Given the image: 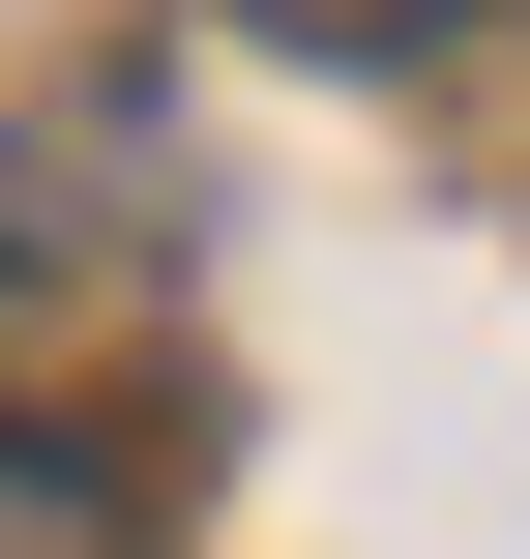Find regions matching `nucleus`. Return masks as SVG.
Listing matches in <instances>:
<instances>
[{
	"label": "nucleus",
	"mask_w": 530,
	"mask_h": 559,
	"mask_svg": "<svg viewBox=\"0 0 530 559\" xmlns=\"http://www.w3.org/2000/svg\"><path fill=\"white\" fill-rule=\"evenodd\" d=\"M0 559H148V501H118V442H0Z\"/></svg>",
	"instance_id": "1"
},
{
	"label": "nucleus",
	"mask_w": 530,
	"mask_h": 559,
	"mask_svg": "<svg viewBox=\"0 0 530 559\" xmlns=\"http://www.w3.org/2000/svg\"><path fill=\"white\" fill-rule=\"evenodd\" d=\"M266 59H443V29H502V0H236Z\"/></svg>",
	"instance_id": "2"
}]
</instances>
